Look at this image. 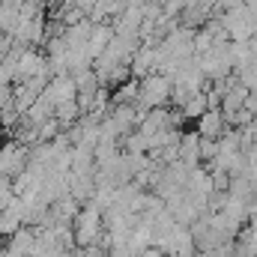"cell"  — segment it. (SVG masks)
I'll list each match as a JSON object with an SVG mask.
<instances>
[{
	"label": "cell",
	"mask_w": 257,
	"mask_h": 257,
	"mask_svg": "<svg viewBox=\"0 0 257 257\" xmlns=\"http://www.w3.org/2000/svg\"><path fill=\"white\" fill-rule=\"evenodd\" d=\"M218 156V138H200V159L212 162Z\"/></svg>",
	"instance_id": "ba28073f"
},
{
	"label": "cell",
	"mask_w": 257,
	"mask_h": 257,
	"mask_svg": "<svg viewBox=\"0 0 257 257\" xmlns=\"http://www.w3.org/2000/svg\"><path fill=\"white\" fill-rule=\"evenodd\" d=\"M180 159H183L186 165H192V168L197 162H203V159H200V132H197V128L180 138Z\"/></svg>",
	"instance_id": "52a82bcc"
},
{
	"label": "cell",
	"mask_w": 257,
	"mask_h": 257,
	"mask_svg": "<svg viewBox=\"0 0 257 257\" xmlns=\"http://www.w3.org/2000/svg\"><path fill=\"white\" fill-rule=\"evenodd\" d=\"M30 165V150L21 141L0 144V180H15Z\"/></svg>",
	"instance_id": "3957f363"
},
{
	"label": "cell",
	"mask_w": 257,
	"mask_h": 257,
	"mask_svg": "<svg viewBox=\"0 0 257 257\" xmlns=\"http://www.w3.org/2000/svg\"><path fill=\"white\" fill-rule=\"evenodd\" d=\"M197 132L200 138H221L227 132V117L221 108H209L200 120H197Z\"/></svg>",
	"instance_id": "5b68a950"
},
{
	"label": "cell",
	"mask_w": 257,
	"mask_h": 257,
	"mask_svg": "<svg viewBox=\"0 0 257 257\" xmlns=\"http://www.w3.org/2000/svg\"><path fill=\"white\" fill-rule=\"evenodd\" d=\"M0 257H3V254H0Z\"/></svg>",
	"instance_id": "9c48e42d"
},
{
	"label": "cell",
	"mask_w": 257,
	"mask_h": 257,
	"mask_svg": "<svg viewBox=\"0 0 257 257\" xmlns=\"http://www.w3.org/2000/svg\"><path fill=\"white\" fill-rule=\"evenodd\" d=\"M114 36H117V30H114V27H108V24H96V27H93L90 42H87V51H90L93 63H96V60L108 51V45L114 42Z\"/></svg>",
	"instance_id": "8992f818"
},
{
	"label": "cell",
	"mask_w": 257,
	"mask_h": 257,
	"mask_svg": "<svg viewBox=\"0 0 257 257\" xmlns=\"http://www.w3.org/2000/svg\"><path fill=\"white\" fill-rule=\"evenodd\" d=\"M174 96V81L165 75V72H150L147 78H141L138 84V102L144 111L150 108H165V102Z\"/></svg>",
	"instance_id": "6da1fadb"
},
{
	"label": "cell",
	"mask_w": 257,
	"mask_h": 257,
	"mask_svg": "<svg viewBox=\"0 0 257 257\" xmlns=\"http://www.w3.org/2000/svg\"><path fill=\"white\" fill-rule=\"evenodd\" d=\"M102 236H105V212L93 200H87L84 209L75 215V242H78V248H87V245L99 242Z\"/></svg>",
	"instance_id": "7a4b0ae2"
},
{
	"label": "cell",
	"mask_w": 257,
	"mask_h": 257,
	"mask_svg": "<svg viewBox=\"0 0 257 257\" xmlns=\"http://www.w3.org/2000/svg\"><path fill=\"white\" fill-rule=\"evenodd\" d=\"M33 245H36V233L27 230V227H21V230H15L9 236V242L3 248V257H30Z\"/></svg>",
	"instance_id": "277c9868"
}]
</instances>
